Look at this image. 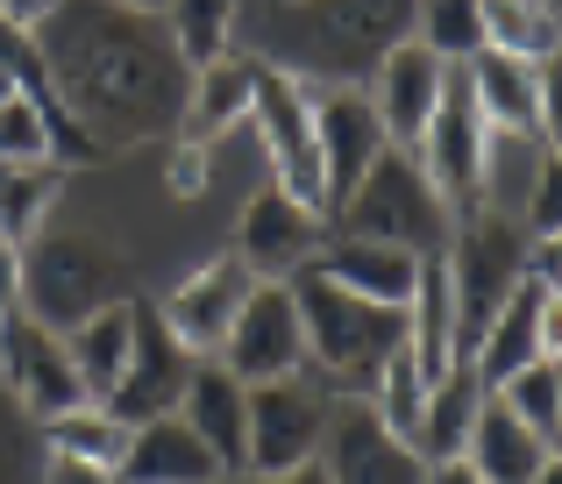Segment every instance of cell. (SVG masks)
Instances as JSON below:
<instances>
[{
	"label": "cell",
	"mask_w": 562,
	"mask_h": 484,
	"mask_svg": "<svg viewBox=\"0 0 562 484\" xmlns=\"http://www.w3.org/2000/svg\"><path fill=\"white\" fill-rule=\"evenodd\" d=\"M29 43L93 157L179 136L192 71L165 29V8H43L29 22Z\"/></svg>",
	"instance_id": "1"
},
{
	"label": "cell",
	"mask_w": 562,
	"mask_h": 484,
	"mask_svg": "<svg viewBox=\"0 0 562 484\" xmlns=\"http://www.w3.org/2000/svg\"><path fill=\"white\" fill-rule=\"evenodd\" d=\"M413 36V14L398 0H314V8H235V43L249 50L257 71H278V79L306 86V79H328V86H357L363 71H378V57L392 43ZM235 50V57H243Z\"/></svg>",
	"instance_id": "2"
},
{
	"label": "cell",
	"mask_w": 562,
	"mask_h": 484,
	"mask_svg": "<svg viewBox=\"0 0 562 484\" xmlns=\"http://www.w3.org/2000/svg\"><path fill=\"white\" fill-rule=\"evenodd\" d=\"M136 300L128 257L114 243H100L93 228H57V236H29L22 243V314L36 328H50L65 342L71 328H86L93 314Z\"/></svg>",
	"instance_id": "3"
},
{
	"label": "cell",
	"mask_w": 562,
	"mask_h": 484,
	"mask_svg": "<svg viewBox=\"0 0 562 484\" xmlns=\"http://www.w3.org/2000/svg\"><path fill=\"white\" fill-rule=\"evenodd\" d=\"M292 306H300V335L306 357L335 378V385H378V371L406 349V314L398 306H371L357 292L328 285V278L300 271L292 278Z\"/></svg>",
	"instance_id": "4"
},
{
	"label": "cell",
	"mask_w": 562,
	"mask_h": 484,
	"mask_svg": "<svg viewBox=\"0 0 562 484\" xmlns=\"http://www.w3.org/2000/svg\"><path fill=\"white\" fill-rule=\"evenodd\" d=\"M335 236L384 243V249H406V257H441L449 249V200L427 185L420 157L384 150L371 179L349 193V207L335 214Z\"/></svg>",
	"instance_id": "5"
},
{
	"label": "cell",
	"mask_w": 562,
	"mask_h": 484,
	"mask_svg": "<svg viewBox=\"0 0 562 484\" xmlns=\"http://www.w3.org/2000/svg\"><path fill=\"white\" fill-rule=\"evenodd\" d=\"M328 392L306 378H278V385L243 392V477H292L321 463L328 442Z\"/></svg>",
	"instance_id": "6"
},
{
	"label": "cell",
	"mask_w": 562,
	"mask_h": 484,
	"mask_svg": "<svg viewBox=\"0 0 562 484\" xmlns=\"http://www.w3.org/2000/svg\"><path fill=\"white\" fill-rule=\"evenodd\" d=\"M249 122L271 157V185L285 200H300L306 214H321V150H314V86H292L278 71H257L249 93ZM328 222V214H321Z\"/></svg>",
	"instance_id": "7"
},
{
	"label": "cell",
	"mask_w": 562,
	"mask_h": 484,
	"mask_svg": "<svg viewBox=\"0 0 562 484\" xmlns=\"http://www.w3.org/2000/svg\"><path fill=\"white\" fill-rule=\"evenodd\" d=\"M192 349L179 342V335L157 320V306L150 300H136V328H128V363H122V385L108 392V414L122 420V428H143V420H165V414H179V399H186V378H192Z\"/></svg>",
	"instance_id": "8"
},
{
	"label": "cell",
	"mask_w": 562,
	"mask_h": 484,
	"mask_svg": "<svg viewBox=\"0 0 562 484\" xmlns=\"http://www.w3.org/2000/svg\"><path fill=\"white\" fill-rule=\"evenodd\" d=\"M314 150H321V214L335 228L349 193L371 179V165L384 157V128H378L371 100H363V86H321L314 93Z\"/></svg>",
	"instance_id": "9"
},
{
	"label": "cell",
	"mask_w": 562,
	"mask_h": 484,
	"mask_svg": "<svg viewBox=\"0 0 562 484\" xmlns=\"http://www.w3.org/2000/svg\"><path fill=\"white\" fill-rule=\"evenodd\" d=\"M214 363H221V371H228L243 392H249V385H278V378H300L306 335H300V306H292V292H285V285H257V292H249Z\"/></svg>",
	"instance_id": "10"
},
{
	"label": "cell",
	"mask_w": 562,
	"mask_h": 484,
	"mask_svg": "<svg viewBox=\"0 0 562 484\" xmlns=\"http://www.w3.org/2000/svg\"><path fill=\"white\" fill-rule=\"evenodd\" d=\"M321 249H328V222H321V214H306L300 200H285L278 185H263V193L243 207V228H235V249H228V257L243 263L257 285H285V278L314 271Z\"/></svg>",
	"instance_id": "11"
},
{
	"label": "cell",
	"mask_w": 562,
	"mask_h": 484,
	"mask_svg": "<svg viewBox=\"0 0 562 484\" xmlns=\"http://www.w3.org/2000/svg\"><path fill=\"white\" fill-rule=\"evenodd\" d=\"M555 349H562V292L527 285V278H520V285L506 292V306L484 320V335L470 342V371H477L484 392H498L513 371L555 357Z\"/></svg>",
	"instance_id": "12"
},
{
	"label": "cell",
	"mask_w": 562,
	"mask_h": 484,
	"mask_svg": "<svg viewBox=\"0 0 562 484\" xmlns=\"http://www.w3.org/2000/svg\"><path fill=\"white\" fill-rule=\"evenodd\" d=\"M463 79L492 136H527L555 150V65H520V57L477 50L463 65Z\"/></svg>",
	"instance_id": "13"
},
{
	"label": "cell",
	"mask_w": 562,
	"mask_h": 484,
	"mask_svg": "<svg viewBox=\"0 0 562 484\" xmlns=\"http://www.w3.org/2000/svg\"><path fill=\"white\" fill-rule=\"evenodd\" d=\"M0 392H8L36 428H43V420H57V414H71V406H93L79 392V378H71L65 342H57L50 328H36L29 314L0 320Z\"/></svg>",
	"instance_id": "14"
},
{
	"label": "cell",
	"mask_w": 562,
	"mask_h": 484,
	"mask_svg": "<svg viewBox=\"0 0 562 484\" xmlns=\"http://www.w3.org/2000/svg\"><path fill=\"white\" fill-rule=\"evenodd\" d=\"M449 71H456V65L427 57L413 36L392 43V50L378 57L363 100H371V114H378V128H384V150H406V157L420 150L427 122H435V108H441V86H449Z\"/></svg>",
	"instance_id": "15"
},
{
	"label": "cell",
	"mask_w": 562,
	"mask_h": 484,
	"mask_svg": "<svg viewBox=\"0 0 562 484\" xmlns=\"http://www.w3.org/2000/svg\"><path fill=\"white\" fill-rule=\"evenodd\" d=\"M249 292H257V278H249L235 257H214V263H200V271L179 278V285H171L165 300H150V306H157V320H165V328L179 335L192 357H200V363H214Z\"/></svg>",
	"instance_id": "16"
},
{
	"label": "cell",
	"mask_w": 562,
	"mask_h": 484,
	"mask_svg": "<svg viewBox=\"0 0 562 484\" xmlns=\"http://www.w3.org/2000/svg\"><path fill=\"white\" fill-rule=\"evenodd\" d=\"M484 114H477V100H470V79H463V65L449 71V86H441V108H435V122H427V136H420V171H427V185H435L449 207H463L470 214V200H477V165H484Z\"/></svg>",
	"instance_id": "17"
},
{
	"label": "cell",
	"mask_w": 562,
	"mask_h": 484,
	"mask_svg": "<svg viewBox=\"0 0 562 484\" xmlns=\"http://www.w3.org/2000/svg\"><path fill=\"white\" fill-rule=\"evenodd\" d=\"M321 471H328V484H427V463L378 428L371 406H349V414L328 420Z\"/></svg>",
	"instance_id": "18"
},
{
	"label": "cell",
	"mask_w": 562,
	"mask_h": 484,
	"mask_svg": "<svg viewBox=\"0 0 562 484\" xmlns=\"http://www.w3.org/2000/svg\"><path fill=\"white\" fill-rule=\"evenodd\" d=\"M406 363L420 371V385H441V378L463 363V342H456V292L441 257H420V278H413L406 300Z\"/></svg>",
	"instance_id": "19"
},
{
	"label": "cell",
	"mask_w": 562,
	"mask_h": 484,
	"mask_svg": "<svg viewBox=\"0 0 562 484\" xmlns=\"http://www.w3.org/2000/svg\"><path fill=\"white\" fill-rule=\"evenodd\" d=\"M314 278H328V285L357 292V300H371V306H398V314H406L420 257L384 249V243H357V236H328V249L314 257Z\"/></svg>",
	"instance_id": "20"
},
{
	"label": "cell",
	"mask_w": 562,
	"mask_h": 484,
	"mask_svg": "<svg viewBox=\"0 0 562 484\" xmlns=\"http://www.w3.org/2000/svg\"><path fill=\"white\" fill-rule=\"evenodd\" d=\"M549 463H555V449L535 442V435H527L520 420L484 392L477 420H470V442H463V471L477 477V484H535Z\"/></svg>",
	"instance_id": "21"
},
{
	"label": "cell",
	"mask_w": 562,
	"mask_h": 484,
	"mask_svg": "<svg viewBox=\"0 0 562 484\" xmlns=\"http://www.w3.org/2000/svg\"><path fill=\"white\" fill-rule=\"evenodd\" d=\"M221 477H228V471L206 457L200 435H192L179 414L143 420V428L128 435L122 471H114V484H221Z\"/></svg>",
	"instance_id": "22"
},
{
	"label": "cell",
	"mask_w": 562,
	"mask_h": 484,
	"mask_svg": "<svg viewBox=\"0 0 562 484\" xmlns=\"http://www.w3.org/2000/svg\"><path fill=\"white\" fill-rule=\"evenodd\" d=\"M179 420L200 435V449L221 463V471L243 477V385H235L221 363H192L186 399H179Z\"/></svg>",
	"instance_id": "23"
},
{
	"label": "cell",
	"mask_w": 562,
	"mask_h": 484,
	"mask_svg": "<svg viewBox=\"0 0 562 484\" xmlns=\"http://www.w3.org/2000/svg\"><path fill=\"white\" fill-rule=\"evenodd\" d=\"M249 93H257V65H249V57H221V65L192 71V93H186L179 143L206 150V143H214V136H228L235 122H249Z\"/></svg>",
	"instance_id": "24"
},
{
	"label": "cell",
	"mask_w": 562,
	"mask_h": 484,
	"mask_svg": "<svg viewBox=\"0 0 562 484\" xmlns=\"http://www.w3.org/2000/svg\"><path fill=\"white\" fill-rule=\"evenodd\" d=\"M477 406H484V385H477V371H470V357H463L441 385H427V414H420V442H413V457H420L427 471L463 463V442H470Z\"/></svg>",
	"instance_id": "25"
},
{
	"label": "cell",
	"mask_w": 562,
	"mask_h": 484,
	"mask_svg": "<svg viewBox=\"0 0 562 484\" xmlns=\"http://www.w3.org/2000/svg\"><path fill=\"white\" fill-rule=\"evenodd\" d=\"M128 328H136V300L114 306V314H93L86 328L65 335V357H71V378H79L86 399H108L114 385H122V363H128Z\"/></svg>",
	"instance_id": "26"
},
{
	"label": "cell",
	"mask_w": 562,
	"mask_h": 484,
	"mask_svg": "<svg viewBox=\"0 0 562 484\" xmlns=\"http://www.w3.org/2000/svg\"><path fill=\"white\" fill-rule=\"evenodd\" d=\"M128 435L136 428H122L108 406H71V414L43 420V449H50V457H71V463H93V471H122Z\"/></svg>",
	"instance_id": "27"
},
{
	"label": "cell",
	"mask_w": 562,
	"mask_h": 484,
	"mask_svg": "<svg viewBox=\"0 0 562 484\" xmlns=\"http://www.w3.org/2000/svg\"><path fill=\"white\" fill-rule=\"evenodd\" d=\"M484 50L520 57V65H555L562 14L555 8H520V0H484Z\"/></svg>",
	"instance_id": "28"
},
{
	"label": "cell",
	"mask_w": 562,
	"mask_h": 484,
	"mask_svg": "<svg viewBox=\"0 0 562 484\" xmlns=\"http://www.w3.org/2000/svg\"><path fill=\"white\" fill-rule=\"evenodd\" d=\"M492 399L506 406V414L520 420L535 442L555 449V428H562V371H555V357H541V363H527V371H513L506 385L492 392Z\"/></svg>",
	"instance_id": "29"
},
{
	"label": "cell",
	"mask_w": 562,
	"mask_h": 484,
	"mask_svg": "<svg viewBox=\"0 0 562 484\" xmlns=\"http://www.w3.org/2000/svg\"><path fill=\"white\" fill-rule=\"evenodd\" d=\"M165 29L179 43L186 71H206L221 57H235V8L228 0H186V8H165Z\"/></svg>",
	"instance_id": "30"
},
{
	"label": "cell",
	"mask_w": 562,
	"mask_h": 484,
	"mask_svg": "<svg viewBox=\"0 0 562 484\" xmlns=\"http://www.w3.org/2000/svg\"><path fill=\"white\" fill-rule=\"evenodd\" d=\"M57 200V165H0V243L22 249Z\"/></svg>",
	"instance_id": "31"
},
{
	"label": "cell",
	"mask_w": 562,
	"mask_h": 484,
	"mask_svg": "<svg viewBox=\"0 0 562 484\" xmlns=\"http://www.w3.org/2000/svg\"><path fill=\"white\" fill-rule=\"evenodd\" d=\"M413 43L441 65H470L484 50V0H435V8L413 22Z\"/></svg>",
	"instance_id": "32"
},
{
	"label": "cell",
	"mask_w": 562,
	"mask_h": 484,
	"mask_svg": "<svg viewBox=\"0 0 562 484\" xmlns=\"http://www.w3.org/2000/svg\"><path fill=\"white\" fill-rule=\"evenodd\" d=\"M378 399H371V414H378V428L384 435H392V442H420V414H427V385H420V371H413V363H406V349H398V357L392 363H384V371H378Z\"/></svg>",
	"instance_id": "33"
},
{
	"label": "cell",
	"mask_w": 562,
	"mask_h": 484,
	"mask_svg": "<svg viewBox=\"0 0 562 484\" xmlns=\"http://www.w3.org/2000/svg\"><path fill=\"white\" fill-rule=\"evenodd\" d=\"M0 484H36V420L0 392Z\"/></svg>",
	"instance_id": "34"
},
{
	"label": "cell",
	"mask_w": 562,
	"mask_h": 484,
	"mask_svg": "<svg viewBox=\"0 0 562 484\" xmlns=\"http://www.w3.org/2000/svg\"><path fill=\"white\" fill-rule=\"evenodd\" d=\"M165 185L179 200H200L206 193V150H192V143H179V150H171V171H165Z\"/></svg>",
	"instance_id": "35"
},
{
	"label": "cell",
	"mask_w": 562,
	"mask_h": 484,
	"mask_svg": "<svg viewBox=\"0 0 562 484\" xmlns=\"http://www.w3.org/2000/svg\"><path fill=\"white\" fill-rule=\"evenodd\" d=\"M36 484H114V471H93V463H71V457H43Z\"/></svg>",
	"instance_id": "36"
},
{
	"label": "cell",
	"mask_w": 562,
	"mask_h": 484,
	"mask_svg": "<svg viewBox=\"0 0 562 484\" xmlns=\"http://www.w3.org/2000/svg\"><path fill=\"white\" fill-rule=\"evenodd\" d=\"M243 484H328V471H321V463H306V471H292V477H243Z\"/></svg>",
	"instance_id": "37"
},
{
	"label": "cell",
	"mask_w": 562,
	"mask_h": 484,
	"mask_svg": "<svg viewBox=\"0 0 562 484\" xmlns=\"http://www.w3.org/2000/svg\"><path fill=\"white\" fill-rule=\"evenodd\" d=\"M427 484H477V477H470L463 463H441V471H427Z\"/></svg>",
	"instance_id": "38"
},
{
	"label": "cell",
	"mask_w": 562,
	"mask_h": 484,
	"mask_svg": "<svg viewBox=\"0 0 562 484\" xmlns=\"http://www.w3.org/2000/svg\"><path fill=\"white\" fill-rule=\"evenodd\" d=\"M535 484H555V463H549V471H541V477H535Z\"/></svg>",
	"instance_id": "39"
},
{
	"label": "cell",
	"mask_w": 562,
	"mask_h": 484,
	"mask_svg": "<svg viewBox=\"0 0 562 484\" xmlns=\"http://www.w3.org/2000/svg\"><path fill=\"white\" fill-rule=\"evenodd\" d=\"M221 484H243V477H221Z\"/></svg>",
	"instance_id": "40"
}]
</instances>
